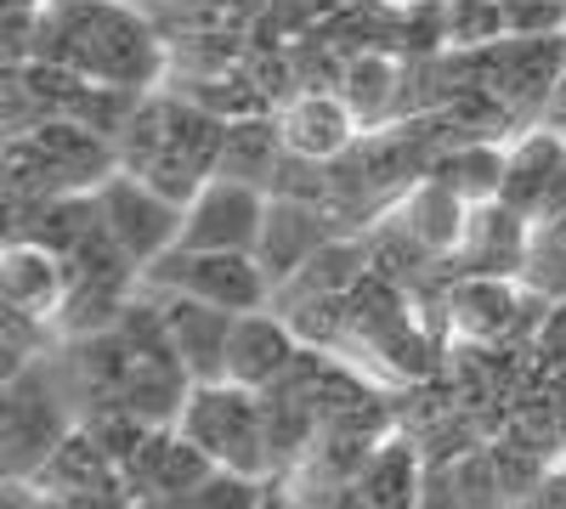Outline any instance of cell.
I'll return each mask as SVG.
<instances>
[{
  "label": "cell",
  "mask_w": 566,
  "mask_h": 509,
  "mask_svg": "<svg viewBox=\"0 0 566 509\" xmlns=\"http://www.w3.org/2000/svg\"><path fill=\"white\" fill-rule=\"evenodd\" d=\"M91 204H97V221L108 244L130 261V272L154 266L165 250L181 244V204L170 193H159L148 176L136 170H114L91 188Z\"/></svg>",
  "instance_id": "cell-3"
},
{
  "label": "cell",
  "mask_w": 566,
  "mask_h": 509,
  "mask_svg": "<svg viewBox=\"0 0 566 509\" xmlns=\"http://www.w3.org/2000/svg\"><path fill=\"white\" fill-rule=\"evenodd\" d=\"M323 250H328V226H323L317 204H312V199H283V193H272L266 233H261V250H255V261H261L266 277H272V289L290 284L295 272H306Z\"/></svg>",
  "instance_id": "cell-12"
},
{
  "label": "cell",
  "mask_w": 566,
  "mask_h": 509,
  "mask_svg": "<svg viewBox=\"0 0 566 509\" xmlns=\"http://www.w3.org/2000/svg\"><path fill=\"white\" fill-rule=\"evenodd\" d=\"M402 233L424 250V255H453L459 238H464V221H470V204L448 188L442 176H424L419 188L402 199Z\"/></svg>",
  "instance_id": "cell-13"
},
{
  "label": "cell",
  "mask_w": 566,
  "mask_h": 509,
  "mask_svg": "<svg viewBox=\"0 0 566 509\" xmlns=\"http://www.w3.org/2000/svg\"><path fill=\"white\" fill-rule=\"evenodd\" d=\"M290 159L283 153V136H277V119L261 125V119H239L227 125V142H221V170L216 176H239V181H255V188H272V170Z\"/></svg>",
  "instance_id": "cell-16"
},
{
  "label": "cell",
  "mask_w": 566,
  "mask_h": 509,
  "mask_svg": "<svg viewBox=\"0 0 566 509\" xmlns=\"http://www.w3.org/2000/svg\"><path fill=\"white\" fill-rule=\"evenodd\" d=\"M0 277H7V311H23V317H34V322L57 317V311L69 306V295H74L69 255L52 250L45 238H12Z\"/></svg>",
  "instance_id": "cell-10"
},
{
  "label": "cell",
  "mask_w": 566,
  "mask_h": 509,
  "mask_svg": "<svg viewBox=\"0 0 566 509\" xmlns=\"http://www.w3.org/2000/svg\"><path fill=\"white\" fill-rule=\"evenodd\" d=\"M301 340L283 317L272 311H239L232 317V335H227V362H221V380L244 385V391H272L283 385V374L295 368Z\"/></svg>",
  "instance_id": "cell-8"
},
{
  "label": "cell",
  "mask_w": 566,
  "mask_h": 509,
  "mask_svg": "<svg viewBox=\"0 0 566 509\" xmlns=\"http://www.w3.org/2000/svg\"><path fill=\"white\" fill-rule=\"evenodd\" d=\"M272 193L239 176H210L205 188L181 204V244L187 250H227V255H255L266 233Z\"/></svg>",
  "instance_id": "cell-5"
},
{
  "label": "cell",
  "mask_w": 566,
  "mask_h": 509,
  "mask_svg": "<svg viewBox=\"0 0 566 509\" xmlns=\"http://www.w3.org/2000/svg\"><path fill=\"white\" fill-rule=\"evenodd\" d=\"M277 136H283V153L301 165H340L368 130L340 91H301V97L277 108Z\"/></svg>",
  "instance_id": "cell-7"
},
{
  "label": "cell",
  "mask_w": 566,
  "mask_h": 509,
  "mask_svg": "<svg viewBox=\"0 0 566 509\" xmlns=\"http://www.w3.org/2000/svg\"><path fill=\"white\" fill-rule=\"evenodd\" d=\"M424 470L419 465V453L402 447V442H386V447H374L363 458V470H357V503L363 509H413L419 492H424Z\"/></svg>",
  "instance_id": "cell-14"
},
{
  "label": "cell",
  "mask_w": 566,
  "mask_h": 509,
  "mask_svg": "<svg viewBox=\"0 0 566 509\" xmlns=\"http://www.w3.org/2000/svg\"><path fill=\"white\" fill-rule=\"evenodd\" d=\"M69 436H74L69 413L45 391V368L29 362L18 374H7V476L29 481Z\"/></svg>",
  "instance_id": "cell-6"
},
{
  "label": "cell",
  "mask_w": 566,
  "mask_h": 509,
  "mask_svg": "<svg viewBox=\"0 0 566 509\" xmlns=\"http://www.w3.org/2000/svg\"><path fill=\"white\" fill-rule=\"evenodd\" d=\"M413 509H470V498L459 492L453 470H431V476H424V492H419Z\"/></svg>",
  "instance_id": "cell-20"
},
{
  "label": "cell",
  "mask_w": 566,
  "mask_h": 509,
  "mask_svg": "<svg viewBox=\"0 0 566 509\" xmlns=\"http://www.w3.org/2000/svg\"><path fill=\"white\" fill-rule=\"evenodd\" d=\"M527 277H533V284H538L544 295L566 300V210H560V215H544V221L533 226Z\"/></svg>",
  "instance_id": "cell-19"
},
{
  "label": "cell",
  "mask_w": 566,
  "mask_h": 509,
  "mask_svg": "<svg viewBox=\"0 0 566 509\" xmlns=\"http://www.w3.org/2000/svg\"><path fill=\"white\" fill-rule=\"evenodd\" d=\"M510 509H566V476H549V481L527 487V492L515 498Z\"/></svg>",
  "instance_id": "cell-21"
},
{
  "label": "cell",
  "mask_w": 566,
  "mask_h": 509,
  "mask_svg": "<svg viewBox=\"0 0 566 509\" xmlns=\"http://www.w3.org/2000/svg\"><path fill=\"white\" fill-rule=\"evenodd\" d=\"M504 165H510V148H493V142H464V148H453L448 159H437V170H431V176H442L464 204H488V199H499V193H504Z\"/></svg>",
  "instance_id": "cell-17"
},
{
  "label": "cell",
  "mask_w": 566,
  "mask_h": 509,
  "mask_svg": "<svg viewBox=\"0 0 566 509\" xmlns=\"http://www.w3.org/2000/svg\"><path fill=\"white\" fill-rule=\"evenodd\" d=\"M45 7H85V0H45Z\"/></svg>",
  "instance_id": "cell-23"
},
{
  "label": "cell",
  "mask_w": 566,
  "mask_h": 509,
  "mask_svg": "<svg viewBox=\"0 0 566 509\" xmlns=\"http://www.w3.org/2000/svg\"><path fill=\"white\" fill-rule=\"evenodd\" d=\"M176 431L193 442L216 470H239V476H261L272 458V425H266V396L244 391L232 380H210L193 385L176 413Z\"/></svg>",
  "instance_id": "cell-2"
},
{
  "label": "cell",
  "mask_w": 566,
  "mask_h": 509,
  "mask_svg": "<svg viewBox=\"0 0 566 509\" xmlns=\"http://www.w3.org/2000/svg\"><path fill=\"white\" fill-rule=\"evenodd\" d=\"M459 255L470 261V277H499V272H522L533 255V215H522L504 199L470 204Z\"/></svg>",
  "instance_id": "cell-11"
},
{
  "label": "cell",
  "mask_w": 566,
  "mask_h": 509,
  "mask_svg": "<svg viewBox=\"0 0 566 509\" xmlns=\"http://www.w3.org/2000/svg\"><path fill=\"white\" fill-rule=\"evenodd\" d=\"M544 125H549V130H566V57H560V68H555V85H549Z\"/></svg>",
  "instance_id": "cell-22"
},
{
  "label": "cell",
  "mask_w": 566,
  "mask_h": 509,
  "mask_svg": "<svg viewBox=\"0 0 566 509\" xmlns=\"http://www.w3.org/2000/svg\"><path fill=\"white\" fill-rule=\"evenodd\" d=\"M515 300L499 277H464L459 295H453V329L470 335V340H493L504 322H510Z\"/></svg>",
  "instance_id": "cell-18"
},
{
  "label": "cell",
  "mask_w": 566,
  "mask_h": 509,
  "mask_svg": "<svg viewBox=\"0 0 566 509\" xmlns=\"http://www.w3.org/2000/svg\"><path fill=\"white\" fill-rule=\"evenodd\" d=\"M34 57L80 74L85 85L103 91H130L148 97L165 74V45L154 23L125 0H85V7H45ZM29 57V63H34Z\"/></svg>",
  "instance_id": "cell-1"
},
{
  "label": "cell",
  "mask_w": 566,
  "mask_h": 509,
  "mask_svg": "<svg viewBox=\"0 0 566 509\" xmlns=\"http://www.w3.org/2000/svg\"><path fill=\"white\" fill-rule=\"evenodd\" d=\"M148 289L159 295H187V300H205L221 311H261L272 295V277L255 255H227V250H165L154 266L136 272Z\"/></svg>",
  "instance_id": "cell-4"
},
{
  "label": "cell",
  "mask_w": 566,
  "mask_h": 509,
  "mask_svg": "<svg viewBox=\"0 0 566 509\" xmlns=\"http://www.w3.org/2000/svg\"><path fill=\"white\" fill-rule=\"evenodd\" d=\"M340 97L352 103V114L363 119V130H374L402 103V68H397V57H386V52L352 57L346 74H340Z\"/></svg>",
  "instance_id": "cell-15"
},
{
  "label": "cell",
  "mask_w": 566,
  "mask_h": 509,
  "mask_svg": "<svg viewBox=\"0 0 566 509\" xmlns=\"http://www.w3.org/2000/svg\"><path fill=\"white\" fill-rule=\"evenodd\" d=\"M159 317H165V340H170V357L181 362V374L193 385L221 380L227 335H232V317H239V311H221V306L187 300V295H165Z\"/></svg>",
  "instance_id": "cell-9"
}]
</instances>
